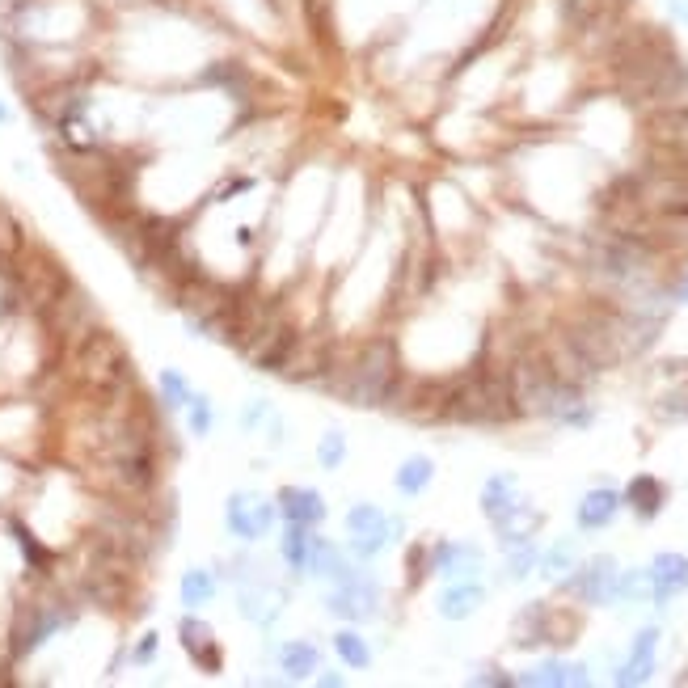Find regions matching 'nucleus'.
Returning a JSON list of instances; mask_svg holds the SVG:
<instances>
[{"label": "nucleus", "mask_w": 688, "mask_h": 688, "mask_svg": "<svg viewBox=\"0 0 688 688\" xmlns=\"http://www.w3.org/2000/svg\"><path fill=\"white\" fill-rule=\"evenodd\" d=\"M321 385L338 393L347 406H385L397 385V351L389 338H372L355 351L351 363H338L334 372H321Z\"/></svg>", "instance_id": "obj_1"}, {"label": "nucleus", "mask_w": 688, "mask_h": 688, "mask_svg": "<svg viewBox=\"0 0 688 688\" xmlns=\"http://www.w3.org/2000/svg\"><path fill=\"white\" fill-rule=\"evenodd\" d=\"M275 520H279V507L266 503V499H258V494L237 490L233 499L224 503V524H228V532H233V537H241V541H262V537H271Z\"/></svg>", "instance_id": "obj_2"}, {"label": "nucleus", "mask_w": 688, "mask_h": 688, "mask_svg": "<svg viewBox=\"0 0 688 688\" xmlns=\"http://www.w3.org/2000/svg\"><path fill=\"white\" fill-rule=\"evenodd\" d=\"M397 528H401V524H397V520L389 524V515L380 511L376 503H355V507L347 511L351 549L359 553V558H376V553L393 541V532H397Z\"/></svg>", "instance_id": "obj_3"}, {"label": "nucleus", "mask_w": 688, "mask_h": 688, "mask_svg": "<svg viewBox=\"0 0 688 688\" xmlns=\"http://www.w3.org/2000/svg\"><path fill=\"white\" fill-rule=\"evenodd\" d=\"M326 608L342 621H372L380 613V587L372 579L351 575L347 583H338V591L326 600Z\"/></svg>", "instance_id": "obj_4"}, {"label": "nucleus", "mask_w": 688, "mask_h": 688, "mask_svg": "<svg viewBox=\"0 0 688 688\" xmlns=\"http://www.w3.org/2000/svg\"><path fill=\"white\" fill-rule=\"evenodd\" d=\"M570 591H575L579 600H587V604L617 600V566H613V558H596L587 570H579V579L570 583Z\"/></svg>", "instance_id": "obj_5"}, {"label": "nucleus", "mask_w": 688, "mask_h": 688, "mask_svg": "<svg viewBox=\"0 0 688 688\" xmlns=\"http://www.w3.org/2000/svg\"><path fill=\"white\" fill-rule=\"evenodd\" d=\"M279 511H283V520L288 524L317 528L321 520H326V499L309 486H288V490H279Z\"/></svg>", "instance_id": "obj_6"}, {"label": "nucleus", "mask_w": 688, "mask_h": 688, "mask_svg": "<svg viewBox=\"0 0 688 688\" xmlns=\"http://www.w3.org/2000/svg\"><path fill=\"white\" fill-rule=\"evenodd\" d=\"M651 575V596L659 604H667L672 596H680V591L688 587V558H680V553H659L655 566L646 570Z\"/></svg>", "instance_id": "obj_7"}, {"label": "nucleus", "mask_w": 688, "mask_h": 688, "mask_svg": "<svg viewBox=\"0 0 688 688\" xmlns=\"http://www.w3.org/2000/svg\"><path fill=\"white\" fill-rule=\"evenodd\" d=\"M178 634H182L186 655L195 659V663L203 667V672H216V667H220V651H216V634H212V625L199 621V617H182Z\"/></svg>", "instance_id": "obj_8"}, {"label": "nucleus", "mask_w": 688, "mask_h": 688, "mask_svg": "<svg viewBox=\"0 0 688 688\" xmlns=\"http://www.w3.org/2000/svg\"><path fill=\"white\" fill-rule=\"evenodd\" d=\"M309 575L330 579V583H347V579L355 575V566L347 562V553H342L338 545L313 537V549H309Z\"/></svg>", "instance_id": "obj_9"}, {"label": "nucleus", "mask_w": 688, "mask_h": 688, "mask_svg": "<svg viewBox=\"0 0 688 688\" xmlns=\"http://www.w3.org/2000/svg\"><path fill=\"white\" fill-rule=\"evenodd\" d=\"M655 646H659V634H655V629H642L638 642H634V651H629V659H625V667L617 672V684L651 680V672H655Z\"/></svg>", "instance_id": "obj_10"}, {"label": "nucleus", "mask_w": 688, "mask_h": 688, "mask_svg": "<svg viewBox=\"0 0 688 688\" xmlns=\"http://www.w3.org/2000/svg\"><path fill=\"white\" fill-rule=\"evenodd\" d=\"M621 511V494L617 490H591L583 494V503H579V528H608L613 524V515Z\"/></svg>", "instance_id": "obj_11"}, {"label": "nucleus", "mask_w": 688, "mask_h": 688, "mask_svg": "<svg viewBox=\"0 0 688 688\" xmlns=\"http://www.w3.org/2000/svg\"><path fill=\"white\" fill-rule=\"evenodd\" d=\"M216 591H220V583H216V575L207 566H190L186 575H182V583H178V596H182V604L195 613V608H207L216 600Z\"/></svg>", "instance_id": "obj_12"}, {"label": "nucleus", "mask_w": 688, "mask_h": 688, "mask_svg": "<svg viewBox=\"0 0 688 688\" xmlns=\"http://www.w3.org/2000/svg\"><path fill=\"white\" fill-rule=\"evenodd\" d=\"M482 600H486V591L477 583H456V587H448L444 596H439V617L465 621V617H473L477 608H482Z\"/></svg>", "instance_id": "obj_13"}, {"label": "nucleus", "mask_w": 688, "mask_h": 688, "mask_svg": "<svg viewBox=\"0 0 688 688\" xmlns=\"http://www.w3.org/2000/svg\"><path fill=\"white\" fill-rule=\"evenodd\" d=\"M515 507H520V486H515V477H490L486 490H482V511L499 524Z\"/></svg>", "instance_id": "obj_14"}, {"label": "nucleus", "mask_w": 688, "mask_h": 688, "mask_svg": "<svg viewBox=\"0 0 688 688\" xmlns=\"http://www.w3.org/2000/svg\"><path fill=\"white\" fill-rule=\"evenodd\" d=\"M651 131H655V140H663L667 148H688V106L655 110L651 114Z\"/></svg>", "instance_id": "obj_15"}, {"label": "nucleus", "mask_w": 688, "mask_h": 688, "mask_svg": "<svg viewBox=\"0 0 688 688\" xmlns=\"http://www.w3.org/2000/svg\"><path fill=\"white\" fill-rule=\"evenodd\" d=\"M477 566H482V553H477L473 545H439L435 549V570L439 575H448V579L473 575Z\"/></svg>", "instance_id": "obj_16"}, {"label": "nucleus", "mask_w": 688, "mask_h": 688, "mask_svg": "<svg viewBox=\"0 0 688 688\" xmlns=\"http://www.w3.org/2000/svg\"><path fill=\"white\" fill-rule=\"evenodd\" d=\"M309 549H313L309 528H304V524H288V532L279 537V553H283V562H288V570L304 575V570H309Z\"/></svg>", "instance_id": "obj_17"}, {"label": "nucleus", "mask_w": 688, "mask_h": 688, "mask_svg": "<svg viewBox=\"0 0 688 688\" xmlns=\"http://www.w3.org/2000/svg\"><path fill=\"white\" fill-rule=\"evenodd\" d=\"M279 667L288 672L292 680H304L309 672H317V646L313 642H288L279 651Z\"/></svg>", "instance_id": "obj_18"}, {"label": "nucleus", "mask_w": 688, "mask_h": 688, "mask_svg": "<svg viewBox=\"0 0 688 688\" xmlns=\"http://www.w3.org/2000/svg\"><path fill=\"white\" fill-rule=\"evenodd\" d=\"M431 477H435V465L427 461V456H410V461L397 469L393 482H397L401 494H410V499H414V494H423L431 486Z\"/></svg>", "instance_id": "obj_19"}, {"label": "nucleus", "mask_w": 688, "mask_h": 688, "mask_svg": "<svg viewBox=\"0 0 688 688\" xmlns=\"http://www.w3.org/2000/svg\"><path fill=\"white\" fill-rule=\"evenodd\" d=\"M625 499L634 503L638 515H655L663 507V486L655 482V477H634V482H629V490H625Z\"/></svg>", "instance_id": "obj_20"}, {"label": "nucleus", "mask_w": 688, "mask_h": 688, "mask_svg": "<svg viewBox=\"0 0 688 688\" xmlns=\"http://www.w3.org/2000/svg\"><path fill=\"white\" fill-rule=\"evenodd\" d=\"M524 684H587L579 663H541L537 672H528Z\"/></svg>", "instance_id": "obj_21"}, {"label": "nucleus", "mask_w": 688, "mask_h": 688, "mask_svg": "<svg viewBox=\"0 0 688 688\" xmlns=\"http://www.w3.org/2000/svg\"><path fill=\"white\" fill-rule=\"evenodd\" d=\"M26 250V237H22V220H17L5 203H0V262H13L17 254Z\"/></svg>", "instance_id": "obj_22"}, {"label": "nucleus", "mask_w": 688, "mask_h": 688, "mask_svg": "<svg viewBox=\"0 0 688 688\" xmlns=\"http://www.w3.org/2000/svg\"><path fill=\"white\" fill-rule=\"evenodd\" d=\"M186 418H190V435H195V439H207V435H212V427H216V406H212V397H207V393H190Z\"/></svg>", "instance_id": "obj_23"}, {"label": "nucleus", "mask_w": 688, "mask_h": 688, "mask_svg": "<svg viewBox=\"0 0 688 688\" xmlns=\"http://www.w3.org/2000/svg\"><path fill=\"white\" fill-rule=\"evenodd\" d=\"M334 651H338V659L347 663V667H355V672H363V667L372 663L368 642H363L355 629H342V634H334Z\"/></svg>", "instance_id": "obj_24"}, {"label": "nucleus", "mask_w": 688, "mask_h": 688, "mask_svg": "<svg viewBox=\"0 0 688 688\" xmlns=\"http://www.w3.org/2000/svg\"><path fill=\"white\" fill-rule=\"evenodd\" d=\"M157 389H161V401H165L169 410H186L190 393H195V389H190V380H186L178 368H165L161 380H157Z\"/></svg>", "instance_id": "obj_25"}, {"label": "nucleus", "mask_w": 688, "mask_h": 688, "mask_svg": "<svg viewBox=\"0 0 688 688\" xmlns=\"http://www.w3.org/2000/svg\"><path fill=\"white\" fill-rule=\"evenodd\" d=\"M317 461L321 469H342V461H347V435L342 431H326L317 439Z\"/></svg>", "instance_id": "obj_26"}, {"label": "nucleus", "mask_w": 688, "mask_h": 688, "mask_svg": "<svg viewBox=\"0 0 688 688\" xmlns=\"http://www.w3.org/2000/svg\"><path fill=\"white\" fill-rule=\"evenodd\" d=\"M262 423H271V401H262V397H258V401H250V406L241 410V427L254 435Z\"/></svg>", "instance_id": "obj_27"}, {"label": "nucleus", "mask_w": 688, "mask_h": 688, "mask_svg": "<svg viewBox=\"0 0 688 688\" xmlns=\"http://www.w3.org/2000/svg\"><path fill=\"white\" fill-rule=\"evenodd\" d=\"M570 566H575V549H570V545H553L549 558H545V570H549V575H566Z\"/></svg>", "instance_id": "obj_28"}, {"label": "nucleus", "mask_w": 688, "mask_h": 688, "mask_svg": "<svg viewBox=\"0 0 688 688\" xmlns=\"http://www.w3.org/2000/svg\"><path fill=\"white\" fill-rule=\"evenodd\" d=\"M157 651H161V638H157V634H144V638L136 642V651H131V663L148 667L152 659H157Z\"/></svg>", "instance_id": "obj_29"}, {"label": "nucleus", "mask_w": 688, "mask_h": 688, "mask_svg": "<svg viewBox=\"0 0 688 688\" xmlns=\"http://www.w3.org/2000/svg\"><path fill=\"white\" fill-rule=\"evenodd\" d=\"M532 566H537V553H532V549H524V553H520V558H515V562H511V579H524V575H528V570H532Z\"/></svg>", "instance_id": "obj_30"}, {"label": "nucleus", "mask_w": 688, "mask_h": 688, "mask_svg": "<svg viewBox=\"0 0 688 688\" xmlns=\"http://www.w3.org/2000/svg\"><path fill=\"white\" fill-rule=\"evenodd\" d=\"M9 119H13V114H9V106H5V102H0V127H5Z\"/></svg>", "instance_id": "obj_31"}]
</instances>
